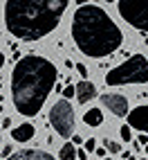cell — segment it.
I'll use <instances>...</instances> for the list:
<instances>
[{
    "instance_id": "obj_1",
    "label": "cell",
    "mask_w": 148,
    "mask_h": 160,
    "mask_svg": "<svg viewBox=\"0 0 148 160\" xmlns=\"http://www.w3.org/2000/svg\"><path fill=\"white\" fill-rule=\"evenodd\" d=\"M58 79L56 66L40 54H27L16 61L12 72V99L20 115L34 117L40 113Z\"/></svg>"
},
{
    "instance_id": "obj_2",
    "label": "cell",
    "mask_w": 148,
    "mask_h": 160,
    "mask_svg": "<svg viewBox=\"0 0 148 160\" xmlns=\"http://www.w3.org/2000/svg\"><path fill=\"white\" fill-rule=\"evenodd\" d=\"M70 0H7L5 2V25L14 38L38 41L52 34Z\"/></svg>"
},
{
    "instance_id": "obj_3",
    "label": "cell",
    "mask_w": 148,
    "mask_h": 160,
    "mask_svg": "<svg viewBox=\"0 0 148 160\" xmlns=\"http://www.w3.org/2000/svg\"><path fill=\"white\" fill-rule=\"evenodd\" d=\"M72 38L86 57L101 59L117 52L123 43L119 25L97 5H83L72 16Z\"/></svg>"
},
{
    "instance_id": "obj_4",
    "label": "cell",
    "mask_w": 148,
    "mask_h": 160,
    "mask_svg": "<svg viewBox=\"0 0 148 160\" xmlns=\"http://www.w3.org/2000/svg\"><path fill=\"white\" fill-rule=\"evenodd\" d=\"M148 81V61L144 54H132L121 66L112 68L105 74L108 86H126V83H146Z\"/></svg>"
},
{
    "instance_id": "obj_5",
    "label": "cell",
    "mask_w": 148,
    "mask_h": 160,
    "mask_svg": "<svg viewBox=\"0 0 148 160\" xmlns=\"http://www.w3.org/2000/svg\"><path fill=\"white\" fill-rule=\"evenodd\" d=\"M49 124L61 138H72L76 129V120H74V108L70 106L67 99H61L49 108Z\"/></svg>"
},
{
    "instance_id": "obj_6",
    "label": "cell",
    "mask_w": 148,
    "mask_h": 160,
    "mask_svg": "<svg viewBox=\"0 0 148 160\" xmlns=\"http://www.w3.org/2000/svg\"><path fill=\"white\" fill-rule=\"evenodd\" d=\"M117 7L128 25L148 34V0H119Z\"/></svg>"
},
{
    "instance_id": "obj_7",
    "label": "cell",
    "mask_w": 148,
    "mask_h": 160,
    "mask_svg": "<svg viewBox=\"0 0 148 160\" xmlns=\"http://www.w3.org/2000/svg\"><path fill=\"white\" fill-rule=\"evenodd\" d=\"M101 104H103L110 113H114L117 117L128 115V99H126L123 95H117V92H105V95H101Z\"/></svg>"
},
{
    "instance_id": "obj_8",
    "label": "cell",
    "mask_w": 148,
    "mask_h": 160,
    "mask_svg": "<svg viewBox=\"0 0 148 160\" xmlns=\"http://www.w3.org/2000/svg\"><path fill=\"white\" fill-rule=\"evenodd\" d=\"M128 126L148 133V104L146 106H137V108H132L128 113Z\"/></svg>"
},
{
    "instance_id": "obj_9",
    "label": "cell",
    "mask_w": 148,
    "mask_h": 160,
    "mask_svg": "<svg viewBox=\"0 0 148 160\" xmlns=\"http://www.w3.org/2000/svg\"><path fill=\"white\" fill-rule=\"evenodd\" d=\"M7 160H56V158L47 151H40V149H25V151L12 153Z\"/></svg>"
},
{
    "instance_id": "obj_10",
    "label": "cell",
    "mask_w": 148,
    "mask_h": 160,
    "mask_svg": "<svg viewBox=\"0 0 148 160\" xmlns=\"http://www.w3.org/2000/svg\"><path fill=\"white\" fill-rule=\"evenodd\" d=\"M94 97H97V86H94L92 81L83 79V81L76 83V99H79V104H88Z\"/></svg>"
},
{
    "instance_id": "obj_11",
    "label": "cell",
    "mask_w": 148,
    "mask_h": 160,
    "mask_svg": "<svg viewBox=\"0 0 148 160\" xmlns=\"http://www.w3.org/2000/svg\"><path fill=\"white\" fill-rule=\"evenodd\" d=\"M34 133H36V129H34V124H29V122H25V124H20V126H16V129L12 131V138L16 142H29L31 138H34Z\"/></svg>"
},
{
    "instance_id": "obj_12",
    "label": "cell",
    "mask_w": 148,
    "mask_h": 160,
    "mask_svg": "<svg viewBox=\"0 0 148 160\" xmlns=\"http://www.w3.org/2000/svg\"><path fill=\"white\" fill-rule=\"evenodd\" d=\"M83 122H86L88 126H99V124H103V113H101V108H90V111H86V113H83Z\"/></svg>"
},
{
    "instance_id": "obj_13",
    "label": "cell",
    "mask_w": 148,
    "mask_h": 160,
    "mask_svg": "<svg viewBox=\"0 0 148 160\" xmlns=\"http://www.w3.org/2000/svg\"><path fill=\"white\" fill-rule=\"evenodd\" d=\"M58 158L61 160H74L76 158V149H74V144L72 142H65L61 147V151H58Z\"/></svg>"
},
{
    "instance_id": "obj_14",
    "label": "cell",
    "mask_w": 148,
    "mask_h": 160,
    "mask_svg": "<svg viewBox=\"0 0 148 160\" xmlns=\"http://www.w3.org/2000/svg\"><path fill=\"white\" fill-rule=\"evenodd\" d=\"M103 147H105V151H110V153H119L121 151L119 142H112L110 138H105V140H103Z\"/></svg>"
},
{
    "instance_id": "obj_15",
    "label": "cell",
    "mask_w": 148,
    "mask_h": 160,
    "mask_svg": "<svg viewBox=\"0 0 148 160\" xmlns=\"http://www.w3.org/2000/svg\"><path fill=\"white\" fill-rule=\"evenodd\" d=\"M119 133H121V140H126V142H130V140H132V131H130V126H128V124H123Z\"/></svg>"
},
{
    "instance_id": "obj_16",
    "label": "cell",
    "mask_w": 148,
    "mask_h": 160,
    "mask_svg": "<svg viewBox=\"0 0 148 160\" xmlns=\"http://www.w3.org/2000/svg\"><path fill=\"white\" fill-rule=\"evenodd\" d=\"M74 95H76V88H74L72 83H70V86H65V88H63V97H65V99H72Z\"/></svg>"
},
{
    "instance_id": "obj_17",
    "label": "cell",
    "mask_w": 148,
    "mask_h": 160,
    "mask_svg": "<svg viewBox=\"0 0 148 160\" xmlns=\"http://www.w3.org/2000/svg\"><path fill=\"white\" fill-rule=\"evenodd\" d=\"M83 144H86V151H97V140H94V138L92 140H86Z\"/></svg>"
},
{
    "instance_id": "obj_18",
    "label": "cell",
    "mask_w": 148,
    "mask_h": 160,
    "mask_svg": "<svg viewBox=\"0 0 148 160\" xmlns=\"http://www.w3.org/2000/svg\"><path fill=\"white\" fill-rule=\"evenodd\" d=\"M76 72L81 74V77H88V68L83 66V63H76Z\"/></svg>"
},
{
    "instance_id": "obj_19",
    "label": "cell",
    "mask_w": 148,
    "mask_h": 160,
    "mask_svg": "<svg viewBox=\"0 0 148 160\" xmlns=\"http://www.w3.org/2000/svg\"><path fill=\"white\" fill-rule=\"evenodd\" d=\"M0 153H2V158L7 160L9 156H12V147H9V144H5V147H2V151H0Z\"/></svg>"
},
{
    "instance_id": "obj_20",
    "label": "cell",
    "mask_w": 148,
    "mask_h": 160,
    "mask_svg": "<svg viewBox=\"0 0 148 160\" xmlns=\"http://www.w3.org/2000/svg\"><path fill=\"white\" fill-rule=\"evenodd\" d=\"M76 158L79 160H88V151L86 149H76Z\"/></svg>"
},
{
    "instance_id": "obj_21",
    "label": "cell",
    "mask_w": 148,
    "mask_h": 160,
    "mask_svg": "<svg viewBox=\"0 0 148 160\" xmlns=\"http://www.w3.org/2000/svg\"><path fill=\"white\" fill-rule=\"evenodd\" d=\"M137 144H139V147H141V144H148V135H146V133H144V135H139V140H137Z\"/></svg>"
},
{
    "instance_id": "obj_22",
    "label": "cell",
    "mask_w": 148,
    "mask_h": 160,
    "mask_svg": "<svg viewBox=\"0 0 148 160\" xmlns=\"http://www.w3.org/2000/svg\"><path fill=\"white\" fill-rule=\"evenodd\" d=\"M72 138H74V140H72V144H83V138H81V135H76V133H74Z\"/></svg>"
},
{
    "instance_id": "obj_23",
    "label": "cell",
    "mask_w": 148,
    "mask_h": 160,
    "mask_svg": "<svg viewBox=\"0 0 148 160\" xmlns=\"http://www.w3.org/2000/svg\"><path fill=\"white\" fill-rule=\"evenodd\" d=\"M9 126H12V120H9V117H5V120H2V129H9Z\"/></svg>"
},
{
    "instance_id": "obj_24",
    "label": "cell",
    "mask_w": 148,
    "mask_h": 160,
    "mask_svg": "<svg viewBox=\"0 0 148 160\" xmlns=\"http://www.w3.org/2000/svg\"><path fill=\"white\" fill-rule=\"evenodd\" d=\"M105 153H108V151H105V147H103V149H97V156H99V158H105Z\"/></svg>"
},
{
    "instance_id": "obj_25",
    "label": "cell",
    "mask_w": 148,
    "mask_h": 160,
    "mask_svg": "<svg viewBox=\"0 0 148 160\" xmlns=\"http://www.w3.org/2000/svg\"><path fill=\"white\" fill-rule=\"evenodd\" d=\"M2 66H5V54L0 52V70H2Z\"/></svg>"
},
{
    "instance_id": "obj_26",
    "label": "cell",
    "mask_w": 148,
    "mask_h": 160,
    "mask_svg": "<svg viewBox=\"0 0 148 160\" xmlns=\"http://www.w3.org/2000/svg\"><path fill=\"white\" fill-rule=\"evenodd\" d=\"M123 158H126V160H135V158H132V156H130L128 151H123Z\"/></svg>"
},
{
    "instance_id": "obj_27",
    "label": "cell",
    "mask_w": 148,
    "mask_h": 160,
    "mask_svg": "<svg viewBox=\"0 0 148 160\" xmlns=\"http://www.w3.org/2000/svg\"><path fill=\"white\" fill-rule=\"evenodd\" d=\"M76 5H86V2H90V0H74Z\"/></svg>"
},
{
    "instance_id": "obj_28",
    "label": "cell",
    "mask_w": 148,
    "mask_h": 160,
    "mask_svg": "<svg viewBox=\"0 0 148 160\" xmlns=\"http://www.w3.org/2000/svg\"><path fill=\"white\" fill-rule=\"evenodd\" d=\"M0 113H2V102H0Z\"/></svg>"
},
{
    "instance_id": "obj_29",
    "label": "cell",
    "mask_w": 148,
    "mask_h": 160,
    "mask_svg": "<svg viewBox=\"0 0 148 160\" xmlns=\"http://www.w3.org/2000/svg\"><path fill=\"white\" fill-rule=\"evenodd\" d=\"M146 153H148V144H146Z\"/></svg>"
},
{
    "instance_id": "obj_30",
    "label": "cell",
    "mask_w": 148,
    "mask_h": 160,
    "mask_svg": "<svg viewBox=\"0 0 148 160\" xmlns=\"http://www.w3.org/2000/svg\"><path fill=\"white\" fill-rule=\"evenodd\" d=\"M108 2H114V0H108Z\"/></svg>"
},
{
    "instance_id": "obj_31",
    "label": "cell",
    "mask_w": 148,
    "mask_h": 160,
    "mask_svg": "<svg viewBox=\"0 0 148 160\" xmlns=\"http://www.w3.org/2000/svg\"><path fill=\"white\" fill-rule=\"evenodd\" d=\"M139 160H146V158H139Z\"/></svg>"
},
{
    "instance_id": "obj_32",
    "label": "cell",
    "mask_w": 148,
    "mask_h": 160,
    "mask_svg": "<svg viewBox=\"0 0 148 160\" xmlns=\"http://www.w3.org/2000/svg\"><path fill=\"white\" fill-rule=\"evenodd\" d=\"M0 142H2V138H0Z\"/></svg>"
}]
</instances>
